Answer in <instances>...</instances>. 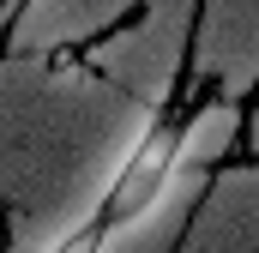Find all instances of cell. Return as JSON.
Here are the masks:
<instances>
[{"instance_id": "10", "label": "cell", "mask_w": 259, "mask_h": 253, "mask_svg": "<svg viewBox=\"0 0 259 253\" xmlns=\"http://www.w3.org/2000/svg\"><path fill=\"white\" fill-rule=\"evenodd\" d=\"M0 6H12V0H0Z\"/></svg>"}, {"instance_id": "7", "label": "cell", "mask_w": 259, "mask_h": 253, "mask_svg": "<svg viewBox=\"0 0 259 253\" xmlns=\"http://www.w3.org/2000/svg\"><path fill=\"white\" fill-rule=\"evenodd\" d=\"M247 139V121H241V109L223 97V103H199L193 115L181 121V151H175V163L181 169H217V163H229V151Z\"/></svg>"}, {"instance_id": "9", "label": "cell", "mask_w": 259, "mask_h": 253, "mask_svg": "<svg viewBox=\"0 0 259 253\" xmlns=\"http://www.w3.org/2000/svg\"><path fill=\"white\" fill-rule=\"evenodd\" d=\"M0 247H6V205H0Z\"/></svg>"}, {"instance_id": "6", "label": "cell", "mask_w": 259, "mask_h": 253, "mask_svg": "<svg viewBox=\"0 0 259 253\" xmlns=\"http://www.w3.org/2000/svg\"><path fill=\"white\" fill-rule=\"evenodd\" d=\"M187 247L199 253H259V163L247 169H211L193 205Z\"/></svg>"}, {"instance_id": "1", "label": "cell", "mask_w": 259, "mask_h": 253, "mask_svg": "<svg viewBox=\"0 0 259 253\" xmlns=\"http://www.w3.org/2000/svg\"><path fill=\"white\" fill-rule=\"evenodd\" d=\"M157 115L84 55H0V205L91 229Z\"/></svg>"}, {"instance_id": "3", "label": "cell", "mask_w": 259, "mask_h": 253, "mask_svg": "<svg viewBox=\"0 0 259 253\" xmlns=\"http://www.w3.org/2000/svg\"><path fill=\"white\" fill-rule=\"evenodd\" d=\"M259 85V0H199L187 91L241 97Z\"/></svg>"}, {"instance_id": "2", "label": "cell", "mask_w": 259, "mask_h": 253, "mask_svg": "<svg viewBox=\"0 0 259 253\" xmlns=\"http://www.w3.org/2000/svg\"><path fill=\"white\" fill-rule=\"evenodd\" d=\"M193 36H199V0H139L127 24H115L109 36H97L84 49V61L103 78H115L151 109H169L187 85L193 66Z\"/></svg>"}, {"instance_id": "8", "label": "cell", "mask_w": 259, "mask_h": 253, "mask_svg": "<svg viewBox=\"0 0 259 253\" xmlns=\"http://www.w3.org/2000/svg\"><path fill=\"white\" fill-rule=\"evenodd\" d=\"M247 151L259 157V103H253V115H247Z\"/></svg>"}, {"instance_id": "4", "label": "cell", "mask_w": 259, "mask_h": 253, "mask_svg": "<svg viewBox=\"0 0 259 253\" xmlns=\"http://www.w3.org/2000/svg\"><path fill=\"white\" fill-rule=\"evenodd\" d=\"M133 12H139V0H18L6 49H24V55H84L97 36L127 24Z\"/></svg>"}, {"instance_id": "5", "label": "cell", "mask_w": 259, "mask_h": 253, "mask_svg": "<svg viewBox=\"0 0 259 253\" xmlns=\"http://www.w3.org/2000/svg\"><path fill=\"white\" fill-rule=\"evenodd\" d=\"M205 181H211L205 169H175V181L157 193L151 205L121 211V217H103V223H97V247H91V253H181Z\"/></svg>"}]
</instances>
